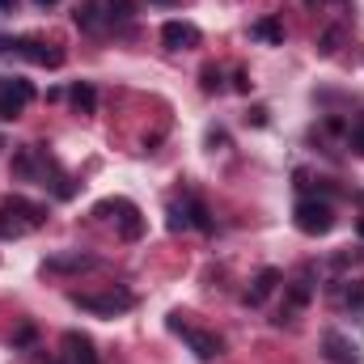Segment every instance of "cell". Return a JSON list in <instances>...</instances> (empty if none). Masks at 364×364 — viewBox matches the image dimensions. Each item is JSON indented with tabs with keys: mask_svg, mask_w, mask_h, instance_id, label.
<instances>
[{
	"mask_svg": "<svg viewBox=\"0 0 364 364\" xmlns=\"http://www.w3.org/2000/svg\"><path fill=\"white\" fill-rule=\"evenodd\" d=\"M166 225H170L174 233H178V229H186V225H191V216H186V208H170V220H166Z\"/></svg>",
	"mask_w": 364,
	"mask_h": 364,
	"instance_id": "18",
	"label": "cell"
},
{
	"mask_svg": "<svg viewBox=\"0 0 364 364\" xmlns=\"http://www.w3.org/2000/svg\"><path fill=\"white\" fill-rule=\"evenodd\" d=\"M77 267H93L90 255H73V259H47V272H77Z\"/></svg>",
	"mask_w": 364,
	"mask_h": 364,
	"instance_id": "15",
	"label": "cell"
},
{
	"mask_svg": "<svg viewBox=\"0 0 364 364\" xmlns=\"http://www.w3.org/2000/svg\"><path fill=\"white\" fill-rule=\"evenodd\" d=\"M73 301H77L85 314H102V318H114V314H123V309L136 305V296H132L127 288H110V292H77Z\"/></svg>",
	"mask_w": 364,
	"mask_h": 364,
	"instance_id": "4",
	"label": "cell"
},
{
	"mask_svg": "<svg viewBox=\"0 0 364 364\" xmlns=\"http://www.w3.org/2000/svg\"><path fill=\"white\" fill-rule=\"evenodd\" d=\"M149 4H178V0H149Z\"/></svg>",
	"mask_w": 364,
	"mask_h": 364,
	"instance_id": "22",
	"label": "cell"
},
{
	"mask_svg": "<svg viewBox=\"0 0 364 364\" xmlns=\"http://www.w3.org/2000/svg\"><path fill=\"white\" fill-rule=\"evenodd\" d=\"M68 97H73V106H77V114H93V110H97V90H93L90 81H77Z\"/></svg>",
	"mask_w": 364,
	"mask_h": 364,
	"instance_id": "12",
	"label": "cell"
},
{
	"mask_svg": "<svg viewBox=\"0 0 364 364\" xmlns=\"http://www.w3.org/2000/svg\"><path fill=\"white\" fill-rule=\"evenodd\" d=\"M73 21H77L81 30H97V0H81L77 13H73Z\"/></svg>",
	"mask_w": 364,
	"mask_h": 364,
	"instance_id": "14",
	"label": "cell"
},
{
	"mask_svg": "<svg viewBox=\"0 0 364 364\" xmlns=\"http://www.w3.org/2000/svg\"><path fill=\"white\" fill-rule=\"evenodd\" d=\"M352 149H356V153L364 157V123L356 127V132H352Z\"/></svg>",
	"mask_w": 364,
	"mask_h": 364,
	"instance_id": "20",
	"label": "cell"
},
{
	"mask_svg": "<svg viewBox=\"0 0 364 364\" xmlns=\"http://www.w3.org/2000/svg\"><path fill=\"white\" fill-rule=\"evenodd\" d=\"M30 102H34V85L30 81H4L0 85V119H17Z\"/></svg>",
	"mask_w": 364,
	"mask_h": 364,
	"instance_id": "6",
	"label": "cell"
},
{
	"mask_svg": "<svg viewBox=\"0 0 364 364\" xmlns=\"http://www.w3.org/2000/svg\"><path fill=\"white\" fill-rule=\"evenodd\" d=\"M250 34L263 38V43H284V21H275V17H259V21L250 26Z\"/></svg>",
	"mask_w": 364,
	"mask_h": 364,
	"instance_id": "13",
	"label": "cell"
},
{
	"mask_svg": "<svg viewBox=\"0 0 364 364\" xmlns=\"http://www.w3.org/2000/svg\"><path fill=\"white\" fill-rule=\"evenodd\" d=\"M34 4H43V9H47V4H60V0H34Z\"/></svg>",
	"mask_w": 364,
	"mask_h": 364,
	"instance_id": "23",
	"label": "cell"
},
{
	"mask_svg": "<svg viewBox=\"0 0 364 364\" xmlns=\"http://www.w3.org/2000/svg\"><path fill=\"white\" fill-rule=\"evenodd\" d=\"M309 4H322V0H309Z\"/></svg>",
	"mask_w": 364,
	"mask_h": 364,
	"instance_id": "25",
	"label": "cell"
},
{
	"mask_svg": "<svg viewBox=\"0 0 364 364\" xmlns=\"http://www.w3.org/2000/svg\"><path fill=\"white\" fill-rule=\"evenodd\" d=\"M9 4H13V0H0V9H9Z\"/></svg>",
	"mask_w": 364,
	"mask_h": 364,
	"instance_id": "24",
	"label": "cell"
},
{
	"mask_svg": "<svg viewBox=\"0 0 364 364\" xmlns=\"http://www.w3.org/2000/svg\"><path fill=\"white\" fill-rule=\"evenodd\" d=\"M106 9H110V13H106L110 21H127V17H132V0H106Z\"/></svg>",
	"mask_w": 364,
	"mask_h": 364,
	"instance_id": "17",
	"label": "cell"
},
{
	"mask_svg": "<svg viewBox=\"0 0 364 364\" xmlns=\"http://www.w3.org/2000/svg\"><path fill=\"white\" fill-rule=\"evenodd\" d=\"M292 220H296V229H301V233L322 237V233H331V229H335V208H331L326 199H301V203L292 208Z\"/></svg>",
	"mask_w": 364,
	"mask_h": 364,
	"instance_id": "2",
	"label": "cell"
},
{
	"mask_svg": "<svg viewBox=\"0 0 364 364\" xmlns=\"http://www.w3.org/2000/svg\"><path fill=\"white\" fill-rule=\"evenodd\" d=\"M38 225H47V208L30 203L21 195H4L0 199V237H26Z\"/></svg>",
	"mask_w": 364,
	"mask_h": 364,
	"instance_id": "1",
	"label": "cell"
},
{
	"mask_svg": "<svg viewBox=\"0 0 364 364\" xmlns=\"http://www.w3.org/2000/svg\"><path fill=\"white\" fill-rule=\"evenodd\" d=\"M279 279H284V275L275 272V267H263V272H259V279H255V288L246 292V305H263V301L275 292V284H279Z\"/></svg>",
	"mask_w": 364,
	"mask_h": 364,
	"instance_id": "10",
	"label": "cell"
},
{
	"mask_svg": "<svg viewBox=\"0 0 364 364\" xmlns=\"http://www.w3.org/2000/svg\"><path fill=\"white\" fill-rule=\"evenodd\" d=\"M93 212H97V216H110V212H114L123 242H140V237H144V216H140V208H136L132 199H102Z\"/></svg>",
	"mask_w": 364,
	"mask_h": 364,
	"instance_id": "3",
	"label": "cell"
},
{
	"mask_svg": "<svg viewBox=\"0 0 364 364\" xmlns=\"http://www.w3.org/2000/svg\"><path fill=\"white\" fill-rule=\"evenodd\" d=\"M199 77H203V90H208V93H216V90H220V73H216V68H203Z\"/></svg>",
	"mask_w": 364,
	"mask_h": 364,
	"instance_id": "19",
	"label": "cell"
},
{
	"mask_svg": "<svg viewBox=\"0 0 364 364\" xmlns=\"http://www.w3.org/2000/svg\"><path fill=\"white\" fill-rule=\"evenodd\" d=\"M309 292H314V288H309V272H305L301 279H292V284H288V309H284V314H279L275 322H284L288 314H296V309H301V305L309 301Z\"/></svg>",
	"mask_w": 364,
	"mask_h": 364,
	"instance_id": "11",
	"label": "cell"
},
{
	"mask_svg": "<svg viewBox=\"0 0 364 364\" xmlns=\"http://www.w3.org/2000/svg\"><path fill=\"white\" fill-rule=\"evenodd\" d=\"M186 216H191V225H195V229L212 233V216H208V208H203L199 199H191V203H186Z\"/></svg>",
	"mask_w": 364,
	"mask_h": 364,
	"instance_id": "16",
	"label": "cell"
},
{
	"mask_svg": "<svg viewBox=\"0 0 364 364\" xmlns=\"http://www.w3.org/2000/svg\"><path fill=\"white\" fill-rule=\"evenodd\" d=\"M161 43H166L170 51H191V47L203 43V34H199V26H191V21H166V26H161Z\"/></svg>",
	"mask_w": 364,
	"mask_h": 364,
	"instance_id": "7",
	"label": "cell"
},
{
	"mask_svg": "<svg viewBox=\"0 0 364 364\" xmlns=\"http://www.w3.org/2000/svg\"><path fill=\"white\" fill-rule=\"evenodd\" d=\"M13 51L26 55L30 64H43V68H60L64 64V51H55V47H47L38 38H21V43H13Z\"/></svg>",
	"mask_w": 364,
	"mask_h": 364,
	"instance_id": "8",
	"label": "cell"
},
{
	"mask_svg": "<svg viewBox=\"0 0 364 364\" xmlns=\"http://www.w3.org/2000/svg\"><path fill=\"white\" fill-rule=\"evenodd\" d=\"M170 331H174V335H182V339L191 343V352H195L199 360H220V356H225V343H220L216 335H203V331H191V326L182 322L178 314L170 318Z\"/></svg>",
	"mask_w": 364,
	"mask_h": 364,
	"instance_id": "5",
	"label": "cell"
},
{
	"mask_svg": "<svg viewBox=\"0 0 364 364\" xmlns=\"http://www.w3.org/2000/svg\"><path fill=\"white\" fill-rule=\"evenodd\" d=\"M64 360L68 364H97V348H93L90 335L68 331V335H64Z\"/></svg>",
	"mask_w": 364,
	"mask_h": 364,
	"instance_id": "9",
	"label": "cell"
},
{
	"mask_svg": "<svg viewBox=\"0 0 364 364\" xmlns=\"http://www.w3.org/2000/svg\"><path fill=\"white\" fill-rule=\"evenodd\" d=\"M233 90H237V93H250V77H246V73H237V77H233Z\"/></svg>",
	"mask_w": 364,
	"mask_h": 364,
	"instance_id": "21",
	"label": "cell"
}]
</instances>
